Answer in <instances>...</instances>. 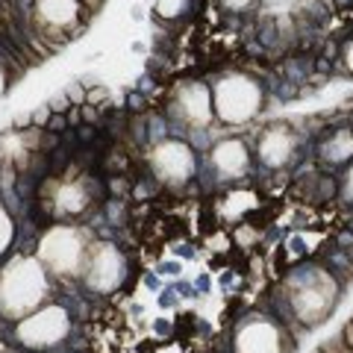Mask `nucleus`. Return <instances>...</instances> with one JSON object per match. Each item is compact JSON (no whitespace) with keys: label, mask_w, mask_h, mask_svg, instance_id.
Wrapping results in <instances>:
<instances>
[{"label":"nucleus","mask_w":353,"mask_h":353,"mask_svg":"<svg viewBox=\"0 0 353 353\" xmlns=\"http://www.w3.org/2000/svg\"><path fill=\"white\" fill-rule=\"evenodd\" d=\"M259 88L248 77H227L221 80L215 88V106H218V115L230 121V124H241L259 112Z\"/></svg>","instance_id":"obj_1"},{"label":"nucleus","mask_w":353,"mask_h":353,"mask_svg":"<svg viewBox=\"0 0 353 353\" xmlns=\"http://www.w3.org/2000/svg\"><path fill=\"white\" fill-rule=\"evenodd\" d=\"M44 259L53 262V268H59L62 274H74V268L83 259V248L77 241L74 230H53V233L41 241Z\"/></svg>","instance_id":"obj_2"},{"label":"nucleus","mask_w":353,"mask_h":353,"mask_svg":"<svg viewBox=\"0 0 353 353\" xmlns=\"http://www.w3.org/2000/svg\"><path fill=\"white\" fill-rule=\"evenodd\" d=\"M83 12V0H36L32 3V18L39 21V27L59 32L68 30L80 21Z\"/></svg>","instance_id":"obj_3"},{"label":"nucleus","mask_w":353,"mask_h":353,"mask_svg":"<svg viewBox=\"0 0 353 353\" xmlns=\"http://www.w3.org/2000/svg\"><path fill=\"white\" fill-rule=\"evenodd\" d=\"M153 165H157V171L162 174V180L183 183L185 176H192L194 159H192V150L180 145V141H165V145H159L157 153H153Z\"/></svg>","instance_id":"obj_4"},{"label":"nucleus","mask_w":353,"mask_h":353,"mask_svg":"<svg viewBox=\"0 0 353 353\" xmlns=\"http://www.w3.org/2000/svg\"><path fill=\"white\" fill-rule=\"evenodd\" d=\"M292 301L297 306V312L303 315V321H318L330 309V303H333V283L324 274H318V280L309 283L301 294H292Z\"/></svg>","instance_id":"obj_5"},{"label":"nucleus","mask_w":353,"mask_h":353,"mask_svg":"<svg viewBox=\"0 0 353 353\" xmlns=\"http://www.w3.org/2000/svg\"><path fill=\"white\" fill-rule=\"evenodd\" d=\"M176 112H180V118L189 121L192 127L206 124L209 115H212V109H209V92L201 83L183 85L180 94H176Z\"/></svg>","instance_id":"obj_6"},{"label":"nucleus","mask_w":353,"mask_h":353,"mask_svg":"<svg viewBox=\"0 0 353 353\" xmlns=\"http://www.w3.org/2000/svg\"><path fill=\"white\" fill-rule=\"evenodd\" d=\"M65 327H68V321H65L62 309H48V312L32 318L30 324H24V336L32 339L30 345H50L53 339L65 333Z\"/></svg>","instance_id":"obj_7"},{"label":"nucleus","mask_w":353,"mask_h":353,"mask_svg":"<svg viewBox=\"0 0 353 353\" xmlns=\"http://www.w3.org/2000/svg\"><path fill=\"white\" fill-rule=\"evenodd\" d=\"M101 250L94 253V262H92V271H88V283L97 285V289H106V285H115L121 280V259L118 253L109 248V245H97Z\"/></svg>","instance_id":"obj_8"},{"label":"nucleus","mask_w":353,"mask_h":353,"mask_svg":"<svg viewBox=\"0 0 353 353\" xmlns=\"http://www.w3.org/2000/svg\"><path fill=\"white\" fill-rule=\"evenodd\" d=\"M259 153H262V162L265 165H283V162H289L292 157V136H289V130H268L265 132V139H262V145H259Z\"/></svg>","instance_id":"obj_9"},{"label":"nucleus","mask_w":353,"mask_h":353,"mask_svg":"<svg viewBox=\"0 0 353 353\" xmlns=\"http://www.w3.org/2000/svg\"><path fill=\"white\" fill-rule=\"evenodd\" d=\"M215 165L221 174L227 176H239L248 168V150L241 141H221L215 148Z\"/></svg>","instance_id":"obj_10"},{"label":"nucleus","mask_w":353,"mask_h":353,"mask_svg":"<svg viewBox=\"0 0 353 353\" xmlns=\"http://www.w3.org/2000/svg\"><path fill=\"white\" fill-rule=\"evenodd\" d=\"M241 339H250V345L248 341H239L241 353H277V333H274L268 324L248 327L245 333H241Z\"/></svg>","instance_id":"obj_11"},{"label":"nucleus","mask_w":353,"mask_h":353,"mask_svg":"<svg viewBox=\"0 0 353 353\" xmlns=\"http://www.w3.org/2000/svg\"><path fill=\"white\" fill-rule=\"evenodd\" d=\"M321 153H324L327 162H345V159H350L353 157V132H347V130L336 132L330 141H324Z\"/></svg>","instance_id":"obj_12"},{"label":"nucleus","mask_w":353,"mask_h":353,"mask_svg":"<svg viewBox=\"0 0 353 353\" xmlns=\"http://www.w3.org/2000/svg\"><path fill=\"white\" fill-rule=\"evenodd\" d=\"M189 9H192V0H159L157 15L165 21H174V18H183Z\"/></svg>","instance_id":"obj_13"},{"label":"nucleus","mask_w":353,"mask_h":353,"mask_svg":"<svg viewBox=\"0 0 353 353\" xmlns=\"http://www.w3.org/2000/svg\"><path fill=\"white\" fill-rule=\"evenodd\" d=\"M57 201H59V206L65 209V212H77V209L85 206V194L80 189H74V185H65V189L57 194Z\"/></svg>","instance_id":"obj_14"},{"label":"nucleus","mask_w":353,"mask_h":353,"mask_svg":"<svg viewBox=\"0 0 353 353\" xmlns=\"http://www.w3.org/2000/svg\"><path fill=\"white\" fill-rule=\"evenodd\" d=\"M224 9H230V12H241V9H248V6H253L256 0H218Z\"/></svg>","instance_id":"obj_15"},{"label":"nucleus","mask_w":353,"mask_h":353,"mask_svg":"<svg viewBox=\"0 0 353 353\" xmlns=\"http://www.w3.org/2000/svg\"><path fill=\"white\" fill-rule=\"evenodd\" d=\"M324 353H347V345L345 341H330V345H324Z\"/></svg>","instance_id":"obj_16"},{"label":"nucleus","mask_w":353,"mask_h":353,"mask_svg":"<svg viewBox=\"0 0 353 353\" xmlns=\"http://www.w3.org/2000/svg\"><path fill=\"white\" fill-rule=\"evenodd\" d=\"M68 106H71V103H68V97H57L50 109H53V112H65V109H68Z\"/></svg>","instance_id":"obj_17"},{"label":"nucleus","mask_w":353,"mask_h":353,"mask_svg":"<svg viewBox=\"0 0 353 353\" xmlns=\"http://www.w3.org/2000/svg\"><path fill=\"white\" fill-rule=\"evenodd\" d=\"M345 345H347V347L353 350V321H350V324L345 327Z\"/></svg>","instance_id":"obj_18"},{"label":"nucleus","mask_w":353,"mask_h":353,"mask_svg":"<svg viewBox=\"0 0 353 353\" xmlns=\"http://www.w3.org/2000/svg\"><path fill=\"white\" fill-rule=\"evenodd\" d=\"M345 62H347V68L353 71V41L347 44V50H345Z\"/></svg>","instance_id":"obj_19"},{"label":"nucleus","mask_w":353,"mask_h":353,"mask_svg":"<svg viewBox=\"0 0 353 353\" xmlns=\"http://www.w3.org/2000/svg\"><path fill=\"white\" fill-rule=\"evenodd\" d=\"M57 127H59V130L65 127V118H62V115H59V118H53V121H50V130H57Z\"/></svg>","instance_id":"obj_20"},{"label":"nucleus","mask_w":353,"mask_h":353,"mask_svg":"<svg viewBox=\"0 0 353 353\" xmlns=\"http://www.w3.org/2000/svg\"><path fill=\"white\" fill-rule=\"evenodd\" d=\"M347 189H350V197H353V171H350V180H347Z\"/></svg>","instance_id":"obj_21"}]
</instances>
